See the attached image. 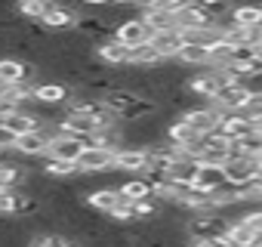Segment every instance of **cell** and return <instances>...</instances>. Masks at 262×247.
<instances>
[{"label": "cell", "mask_w": 262, "mask_h": 247, "mask_svg": "<svg viewBox=\"0 0 262 247\" xmlns=\"http://www.w3.org/2000/svg\"><path fill=\"white\" fill-rule=\"evenodd\" d=\"M99 127H102V123H99L93 114H80V111H65V114L59 117V123H56V130H59V133L80 136V139H86V142L96 136Z\"/></svg>", "instance_id": "cell-1"}, {"label": "cell", "mask_w": 262, "mask_h": 247, "mask_svg": "<svg viewBox=\"0 0 262 247\" xmlns=\"http://www.w3.org/2000/svg\"><path fill=\"white\" fill-rule=\"evenodd\" d=\"M225 80H228V77H225L219 68H204V71L198 68V74H191V77H188L185 90H188L191 96H201V99H207V102H210V99L222 90V84H225Z\"/></svg>", "instance_id": "cell-2"}, {"label": "cell", "mask_w": 262, "mask_h": 247, "mask_svg": "<svg viewBox=\"0 0 262 247\" xmlns=\"http://www.w3.org/2000/svg\"><path fill=\"white\" fill-rule=\"evenodd\" d=\"M86 139H80V136H68V133H53V139H50V149H47V158H59V161H71V164H77L80 161V155L86 152Z\"/></svg>", "instance_id": "cell-3"}, {"label": "cell", "mask_w": 262, "mask_h": 247, "mask_svg": "<svg viewBox=\"0 0 262 247\" xmlns=\"http://www.w3.org/2000/svg\"><path fill=\"white\" fill-rule=\"evenodd\" d=\"M182 117L191 123V127H194L201 136L216 133V130H219V123H222V111H219L213 102H207V105H194V108H185Z\"/></svg>", "instance_id": "cell-4"}, {"label": "cell", "mask_w": 262, "mask_h": 247, "mask_svg": "<svg viewBox=\"0 0 262 247\" xmlns=\"http://www.w3.org/2000/svg\"><path fill=\"white\" fill-rule=\"evenodd\" d=\"M114 167L123 170V173L145 176L148 167H151V155H148V149H142V146H123V149H117V155H114Z\"/></svg>", "instance_id": "cell-5"}, {"label": "cell", "mask_w": 262, "mask_h": 247, "mask_svg": "<svg viewBox=\"0 0 262 247\" xmlns=\"http://www.w3.org/2000/svg\"><path fill=\"white\" fill-rule=\"evenodd\" d=\"M114 149H105V146H86V152L80 155L77 161V170L80 176H96V173H105L114 167Z\"/></svg>", "instance_id": "cell-6"}, {"label": "cell", "mask_w": 262, "mask_h": 247, "mask_svg": "<svg viewBox=\"0 0 262 247\" xmlns=\"http://www.w3.org/2000/svg\"><path fill=\"white\" fill-rule=\"evenodd\" d=\"M256 173H259V164H256V158H253V155L231 152V158L225 161V179H228V186L244 189V186H247Z\"/></svg>", "instance_id": "cell-7"}, {"label": "cell", "mask_w": 262, "mask_h": 247, "mask_svg": "<svg viewBox=\"0 0 262 247\" xmlns=\"http://www.w3.org/2000/svg\"><path fill=\"white\" fill-rule=\"evenodd\" d=\"M247 99H250V90H247L241 80H225L222 90H219L210 102H213L222 114H228V111H244Z\"/></svg>", "instance_id": "cell-8"}, {"label": "cell", "mask_w": 262, "mask_h": 247, "mask_svg": "<svg viewBox=\"0 0 262 247\" xmlns=\"http://www.w3.org/2000/svg\"><path fill=\"white\" fill-rule=\"evenodd\" d=\"M114 37L123 44V47H139V44H148L151 40V28L145 25V19H142V13L139 16H129V19H123L117 28H114Z\"/></svg>", "instance_id": "cell-9"}, {"label": "cell", "mask_w": 262, "mask_h": 247, "mask_svg": "<svg viewBox=\"0 0 262 247\" xmlns=\"http://www.w3.org/2000/svg\"><path fill=\"white\" fill-rule=\"evenodd\" d=\"M0 123H4V127H10L16 136H22V133H31V130H40V127H43V120H40L37 114L25 111V108H10V111H4V114H0Z\"/></svg>", "instance_id": "cell-10"}, {"label": "cell", "mask_w": 262, "mask_h": 247, "mask_svg": "<svg viewBox=\"0 0 262 247\" xmlns=\"http://www.w3.org/2000/svg\"><path fill=\"white\" fill-rule=\"evenodd\" d=\"M151 44H155V50L164 56V62L167 59H176L179 53H182V47H185V34L179 31V28H170V31H155L151 34Z\"/></svg>", "instance_id": "cell-11"}, {"label": "cell", "mask_w": 262, "mask_h": 247, "mask_svg": "<svg viewBox=\"0 0 262 247\" xmlns=\"http://www.w3.org/2000/svg\"><path fill=\"white\" fill-rule=\"evenodd\" d=\"M253 130V120L244 114V111H228L222 114V123H219V133L228 139V142H237L241 136H247Z\"/></svg>", "instance_id": "cell-12"}, {"label": "cell", "mask_w": 262, "mask_h": 247, "mask_svg": "<svg viewBox=\"0 0 262 247\" xmlns=\"http://www.w3.org/2000/svg\"><path fill=\"white\" fill-rule=\"evenodd\" d=\"M77 13L74 10H68V7H59V4H50V10H47V16L40 19L50 31H74L77 28Z\"/></svg>", "instance_id": "cell-13"}, {"label": "cell", "mask_w": 262, "mask_h": 247, "mask_svg": "<svg viewBox=\"0 0 262 247\" xmlns=\"http://www.w3.org/2000/svg\"><path fill=\"white\" fill-rule=\"evenodd\" d=\"M50 133L40 127V130H31V133H22V136H16V146H13V152H19V155H47V149H50Z\"/></svg>", "instance_id": "cell-14"}, {"label": "cell", "mask_w": 262, "mask_h": 247, "mask_svg": "<svg viewBox=\"0 0 262 247\" xmlns=\"http://www.w3.org/2000/svg\"><path fill=\"white\" fill-rule=\"evenodd\" d=\"M176 25H179V31H191V28H207V25H216V19L210 16V13H204L194 0L188 7H182L179 13H176Z\"/></svg>", "instance_id": "cell-15"}, {"label": "cell", "mask_w": 262, "mask_h": 247, "mask_svg": "<svg viewBox=\"0 0 262 247\" xmlns=\"http://www.w3.org/2000/svg\"><path fill=\"white\" fill-rule=\"evenodd\" d=\"M225 235H228V241H231L234 247H256V244L262 241V232L253 229L247 219H234V222H228Z\"/></svg>", "instance_id": "cell-16"}, {"label": "cell", "mask_w": 262, "mask_h": 247, "mask_svg": "<svg viewBox=\"0 0 262 247\" xmlns=\"http://www.w3.org/2000/svg\"><path fill=\"white\" fill-rule=\"evenodd\" d=\"M96 56H99V62H105V65H129V47H123L117 37L102 40L99 50H96Z\"/></svg>", "instance_id": "cell-17"}, {"label": "cell", "mask_w": 262, "mask_h": 247, "mask_svg": "<svg viewBox=\"0 0 262 247\" xmlns=\"http://www.w3.org/2000/svg\"><path fill=\"white\" fill-rule=\"evenodd\" d=\"M71 99V90L65 84H37L34 87V102L37 105H65Z\"/></svg>", "instance_id": "cell-18"}, {"label": "cell", "mask_w": 262, "mask_h": 247, "mask_svg": "<svg viewBox=\"0 0 262 247\" xmlns=\"http://www.w3.org/2000/svg\"><path fill=\"white\" fill-rule=\"evenodd\" d=\"M225 182H228L225 179V167H216V164H201V170L194 176V189H201V192H216Z\"/></svg>", "instance_id": "cell-19"}, {"label": "cell", "mask_w": 262, "mask_h": 247, "mask_svg": "<svg viewBox=\"0 0 262 247\" xmlns=\"http://www.w3.org/2000/svg\"><path fill=\"white\" fill-rule=\"evenodd\" d=\"M176 62L188 65V68H210V62H213V50H210V47H201V44H185L182 53L176 56Z\"/></svg>", "instance_id": "cell-20"}, {"label": "cell", "mask_w": 262, "mask_h": 247, "mask_svg": "<svg viewBox=\"0 0 262 247\" xmlns=\"http://www.w3.org/2000/svg\"><path fill=\"white\" fill-rule=\"evenodd\" d=\"M228 16L244 28H262V4H237Z\"/></svg>", "instance_id": "cell-21"}, {"label": "cell", "mask_w": 262, "mask_h": 247, "mask_svg": "<svg viewBox=\"0 0 262 247\" xmlns=\"http://www.w3.org/2000/svg\"><path fill=\"white\" fill-rule=\"evenodd\" d=\"M161 62H164V56L155 50L151 40L129 50V65H136V68H155V65H161Z\"/></svg>", "instance_id": "cell-22"}, {"label": "cell", "mask_w": 262, "mask_h": 247, "mask_svg": "<svg viewBox=\"0 0 262 247\" xmlns=\"http://www.w3.org/2000/svg\"><path fill=\"white\" fill-rule=\"evenodd\" d=\"M31 77V68L19 59H0V84H22Z\"/></svg>", "instance_id": "cell-23"}, {"label": "cell", "mask_w": 262, "mask_h": 247, "mask_svg": "<svg viewBox=\"0 0 262 247\" xmlns=\"http://www.w3.org/2000/svg\"><path fill=\"white\" fill-rule=\"evenodd\" d=\"M120 195H123L126 201H142V198H151V195H155V186H151L148 176H136V179H126V182L120 186Z\"/></svg>", "instance_id": "cell-24"}, {"label": "cell", "mask_w": 262, "mask_h": 247, "mask_svg": "<svg viewBox=\"0 0 262 247\" xmlns=\"http://www.w3.org/2000/svg\"><path fill=\"white\" fill-rule=\"evenodd\" d=\"M120 201H123L120 189H99V192L86 195V204H90V207H96V210H102V213H111Z\"/></svg>", "instance_id": "cell-25"}, {"label": "cell", "mask_w": 262, "mask_h": 247, "mask_svg": "<svg viewBox=\"0 0 262 247\" xmlns=\"http://www.w3.org/2000/svg\"><path fill=\"white\" fill-rule=\"evenodd\" d=\"M231 152H241V155H262V127L253 123V130L247 136H241L237 142H231Z\"/></svg>", "instance_id": "cell-26"}, {"label": "cell", "mask_w": 262, "mask_h": 247, "mask_svg": "<svg viewBox=\"0 0 262 247\" xmlns=\"http://www.w3.org/2000/svg\"><path fill=\"white\" fill-rule=\"evenodd\" d=\"M142 19H145V25L151 28V34H155V31H170V28H179V25H176V16H173V13H161V10H145V13H142Z\"/></svg>", "instance_id": "cell-27"}, {"label": "cell", "mask_w": 262, "mask_h": 247, "mask_svg": "<svg viewBox=\"0 0 262 247\" xmlns=\"http://www.w3.org/2000/svg\"><path fill=\"white\" fill-rule=\"evenodd\" d=\"M50 10V0H19V16L28 22H40Z\"/></svg>", "instance_id": "cell-28"}, {"label": "cell", "mask_w": 262, "mask_h": 247, "mask_svg": "<svg viewBox=\"0 0 262 247\" xmlns=\"http://www.w3.org/2000/svg\"><path fill=\"white\" fill-rule=\"evenodd\" d=\"M43 173L59 176V179H65V176H80L77 164H71V161H59V158H47V161H43Z\"/></svg>", "instance_id": "cell-29"}, {"label": "cell", "mask_w": 262, "mask_h": 247, "mask_svg": "<svg viewBox=\"0 0 262 247\" xmlns=\"http://www.w3.org/2000/svg\"><path fill=\"white\" fill-rule=\"evenodd\" d=\"M19 182H25V170L19 164H0V189H16Z\"/></svg>", "instance_id": "cell-30"}, {"label": "cell", "mask_w": 262, "mask_h": 247, "mask_svg": "<svg viewBox=\"0 0 262 247\" xmlns=\"http://www.w3.org/2000/svg\"><path fill=\"white\" fill-rule=\"evenodd\" d=\"M194 4H198L204 13H210L216 22H219V19H225V16L234 10V4H231V0H194Z\"/></svg>", "instance_id": "cell-31"}, {"label": "cell", "mask_w": 262, "mask_h": 247, "mask_svg": "<svg viewBox=\"0 0 262 247\" xmlns=\"http://www.w3.org/2000/svg\"><path fill=\"white\" fill-rule=\"evenodd\" d=\"M16 204H19V192L16 189H0V213L16 216Z\"/></svg>", "instance_id": "cell-32"}, {"label": "cell", "mask_w": 262, "mask_h": 247, "mask_svg": "<svg viewBox=\"0 0 262 247\" xmlns=\"http://www.w3.org/2000/svg\"><path fill=\"white\" fill-rule=\"evenodd\" d=\"M244 114L253 120V123H262V93H253L244 105Z\"/></svg>", "instance_id": "cell-33"}, {"label": "cell", "mask_w": 262, "mask_h": 247, "mask_svg": "<svg viewBox=\"0 0 262 247\" xmlns=\"http://www.w3.org/2000/svg\"><path fill=\"white\" fill-rule=\"evenodd\" d=\"M13 146H16V133L0 123V149H13Z\"/></svg>", "instance_id": "cell-34"}, {"label": "cell", "mask_w": 262, "mask_h": 247, "mask_svg": "<svg viewBox=\"0 0 262 247\" xmlns=\"http://www.w3.org/2000/svg\"><path fill=\"white\" fill-rule=\"evenodd\" d=\"M241 219H247L253 229H259V232H262V207H256V210H247Z\"/></svg>", "instance_id": "cell-35"}, {"label": "cell", "mask_w": 262, "mask_h": 247, "mask_svg": "<svg viewBox=\"0 0 262 247\" xmlns=\"http://www.w3.org/2000/svg\"><path fill=\"white\" fill-rule=\"evenodd\" d=\"M80 4H86V7H108L111 0H80Z\"/></svg>", "instance_id": "cell-36"}, {"label": "cell", "mask_w": 262, "mask_h": 247, "mask_svg": "<svg viewBox=\"0 0 262 247\" xmlns=\"http://www.w3.org/2000/svg\"><path fill=\"white\" fill-rule=\"evenodd\" d=\"M256 247H262V241H259V244H256Z\"/></svg>", "instance_id": "cell-37"}]
</instances>
